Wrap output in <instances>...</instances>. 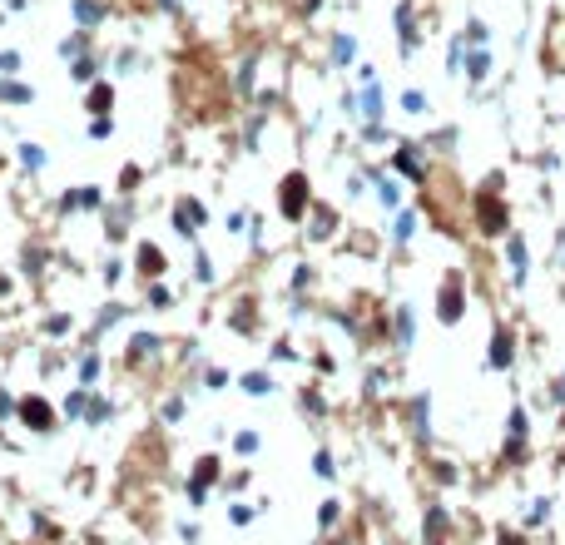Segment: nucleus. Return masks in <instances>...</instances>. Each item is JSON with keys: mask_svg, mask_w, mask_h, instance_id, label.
<instances>
[{"mask_svg": "<svg viewBox=\"0 0 565 545\" xmlns=\"http://www.w3.org/2000/svg\"><path fill=\"white\" fill-rule=\"evenodd\" d=\"M561 253H565V238H561Z\"/></svg>", "mask_w": 565, "mask_h": 545, "instance_id": "f257e3e1", "label": "nucleus"}]
</instances>
